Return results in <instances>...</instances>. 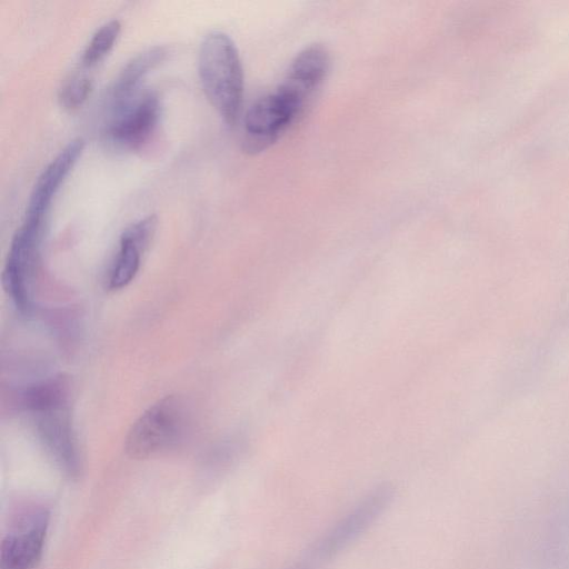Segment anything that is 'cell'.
<instances>
[{
    "label": "cell",
    "instance_id": "1",
    "mask_svg": "<svg viewBox=\"0 0 569 569\" xmlns=\"http://www.w3.org/2000/svg\"><path fill=\"white\" fill-rule=\"evenodd\" d=\"M69 396V382L60 376L26 388L20 402L52 460L67 477L77 479L82 460L71 423Z\"/></svg>",
    "mask_w": 569,
    "mask_h": 569
},
{
    "label": "cell",
    "instance_id": "2",
    "mask_svg": "<svg viewBox=\"0 0 569 569\" xmlns=\"http://www.w3.org/2000/svg\"><path fill=\"white\" fill-rule=\"evenodd\" d=\"M202 90L223 121L237 122L243 100V69L233 40L223 31L207 33L198 51Z\"/></svg>",
    "mask_w": 569,
    "mask_h": 569
},
{
    "label": "cell",
    "instance_id": "3",
    "mask_svg": "<svg viewBox=\"0 0 569 569\" xmlns=\"http://www.w3.org/2000/svg\"><path fill=\"white\" fill-rule=\"evenodd\" d=\"M184 413L181 400L174 396L151 405L129 429L124 441L127 455L146 459L177 445L183 435Z\"/></svg>",
    "mask_w": 569,
    "mask_h": 569
},
{
    "label": "cell",
    "instance_id": "4",
    "mask_svg": "<svg viewBox=\"0 0 569 569\" xmlns=\"http://www.w3.org/2000/svg\"><path fill=\"white\" fill-rule=\"evenodd\" d=\"M47 220L24 219L16 231L6 259L2 282L17 308H32V282L37 270Z\"/></svg>",
    "mask_w": 569,
    "mask_h": 569
},
{
    "label": "cell",
    "instance_id": "5",
    "mask_svg": "<svg viewBox=\"0 0 569 569\" xmlns=\"http://www.w3.org/2000/svg\"><path fill=\"white\" fill-rule=\"evenodd\" d=\"M395 498V487L381 483L362 497L313 545L327 561L357 541L389 508Z\"/></svg>",
    "mask_w": 569,
    "mask_h": 569
},
{
    "label": "cell",
    "instance_id": "6",
    "mask_svg": "<svg viewBox=\"0 0 569 569\" xmlns=\"http://www.w3.org/2000/svg\"><path fill=\"white\" fill-rule=\"evenodd\" d=\"M111 112L104 131L107 141L116 149L136 150L150 139L158 126L160 99L153 91L138 92L111 108Z\"/></svg>",
    "mask_w": 569,
    "mask_h": 569
},
{
    "label": "cell",
    "instance_id": "7",
    "mask_svg": "<svg viewBox=\"0 0 569 569\" xmlns=\"http://www.w3.org/2000/svg\"><path fill=\"white\" fill-rule=\"evenodd\" d=\"M300 118L296 109L277 90L257 99L243 118L242 149L249 154L273 146Z\"/></svg>",
    "mask_w": 569,
    "mask_h": 569
},
{
    "label": "cell",
    "instance_id": "8",
    "mask_svg": "<svg viewBox=\"0 0 569 569\" xmlns=\"http://www.w3.org/2000/svg\"><path fill=\"white\" fill-rule=\"evenodd\" d=\"M50 513L41 506L21 511L2 538L1 569H36L41 560Z\"/></svg>",
    "mask_w": 569,
    "mask_h": 569
},
{
    "label": "cell",
    "instance_id": "9",
    "mask_svg": "<svg viewBox=\"0 0 569 569\" xmlns=\"http://www.w3.org/2000/svg\"><path fill=\"white\" fill-rule=\"evenodd\" d=\"M330 67V54L321 43L303 48L290 62L276 88L302 116L321 89Z\"/></svg>",
    "mask_w": 569,
    "mask_h": 569
},
{
    "label": "cell",
    "instance_id": "10",
    "mask_svg": "<svg viewBox=\"0 0 569 569\" xmlns=\"http://www.w3.org/2000/svg\"><path fill=\"white\" fill-rule=\"evenodd\" d=\"M158 227L156 214H149L130 226L121 233L118 251L107 274V288L120 290L137 276L144 251L150 246Z\"/></svg>",
    "mask_w": 569,
    "mask_h": 569
},
{
    "label": "cell",
    "instance_id": "11",
    "mask_svg": "<svg viewBox=\"0 0 569 569\" xmlns=\"http://www.w3.org/2000/svg\"><path fill=\"white\" fill-rule=\"evenodd\" d=\"M84 144V140L80 137L72 139L43 169L31 190L26 219L47 220L52 200L81 157Z\"/></svg>",
    "mask_w": 569,
    "mask_h": 569
},
{
    "label": "cell",
    "instance_id": "12",
    "mask_svg": "<svg viewBox=\"0 0 569 569\" xmlns=\"http://www.w3.org/2000/svg\"><path fill=\"white\" fill-rule=\"evenodd\" d=\"M168 54V47L152 46L132 56L120 69L109 89L110 109L137 94L143 79L161 64Z\"/></svg>",
    "mask_w": 569,
    "mask_h": 569
},
{
    "label": "cell",
    "instance_id": "13",
    "mask_svg": "<svg viewBox=\"0 0 569 569\" xmlns=\"http://www.w3.org/2000/svg\"><path fill=\"white\" fill-rule=\"evenodd\" d=\"M121 31L118 19L102 23L91 36L80 58V68L88 70L97 66L113 48Z\"/></svg>",
    "mask_w": 569,
    "mask_h": 569
},
{
    "label": "cell",
    "instance_id": "14",
    "mask_svg": "<svg viewBox=\"0 0 569 569\" xmlns=\"http://www.w3.org/2000/svg\"><path fill=\"white\" fill-rule=\"evenodd\" d=\"M76 71L70 74L59 88L58 97L60 103L67 109L81 107L93 89V79L86 72Z\"/></svg>",
    "mask_w": 569,
    "mask_h": 569
},
{
    "label": "cell",
    "instance_id": "15",
    "mask_svg": "<svg viewBox=\"0 0 569 569\" xmlns=\"http://www.w3.org/2000/svg\"><path fill=\"white\" fill-rule=\"evenodd\" d=\"M327 562L312 546L303 556L290 565L288 569H322Z\"/></svg>",
    "mask_w": 569,
    "mask_h": 569
}]
</instances>
